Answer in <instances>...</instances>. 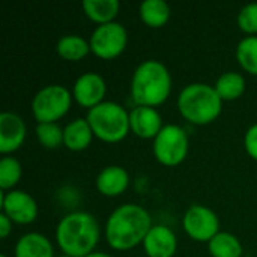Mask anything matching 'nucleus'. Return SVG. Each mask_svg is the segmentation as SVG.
<instances>
[{
    "instance_id": "nucleus-29",
    "label": "nucleus",
    "mask_w": 257,
    "mask_h": 257,
    "mask_svg": "<svg viewBox=\"0 0 257 257\" xmlns=\"http://www.w3.org/2000/svg\"><path fill=\"white\" fill-rule=\"evenodd\" d=\"M86 257H111L110 254H107V253H102V251H93V253H90L89 256Z\"/></svg>"
},
{
    "instance_id": "nucleus-28",
    "label": "nucleus",
    "mask_w": 257,
    "mask_h": 257,
    "mask_svg": "<svg viewBox=\"0 0 257 257\" xmlns=\"http://www.w3.org/2000/svg\"><path fill=\"white\" fill-rule=\"evenodd\" d=\"M11 232H12V220L2 212L0 214V238H8Z\"/></svg>"
},
{
    "instance_id": "nucleus-23",
    "label": "nucleus",
    "mask_w": 257,
    "mask_h": 257,
    "mask_svg": "<svg viewBox=\"0 0 257 257\" xmlns=\"http://www.w3.org/2000/svg\"><path fill=\"white\" fill-rule=\"evenodd\" d=\"M238 63L250 74L257 75V36H245L236 47Z\"/></svg>"
},
{
    "instance_id": "nucleus-14",
    "label": "nucleus",
    "mask_w": 257,
    "mask_h": 257,
    "mask_svg": "<svg viewBox=\"0 0 257 257\" xmlns=\"http://www.w3.org/2000/svg\"><path fill=\"white\" fill-rule=\"evenodd\" d=\"M163 126L161 114L155 107L136 105L130 111V130L142 139H155Z\"/></svg>"
},
{
    "instance_id": "nucleus-8",
    "label": "nucleus",
    "mask_w": 257,
    "mask_h": 257,
    "mask_svg": "<svg viewBox=\"0 0 257 257\" xmlns=\"http://www.w3.org/2000/svg\"><path fill=\"white\" fill-rule=\"evenodd\" d=\"M126 42H128V32L117 21L96 26V29L92 32L89 39L90 51L101 59L117 57L125 50Z\"/></svg>"
},
{
    "instance_id": "nucleus-25",
    "label": "nucleus",
    "mask_w": 257,
    "mask_h": 257,
    "mask_svg": "<svg viewBox=\"0 0 257 257\" xmlns=\"http://www.w3.org/2000/svg\"><path fill=\"white\" fill-rule=\"evenodd\" d=\"M36 136L39 143L47 149H56L63 145V128H60L56 122L38 123Z\"/></svg>"
},
{
    "instance_id": "nucleus-13",
    "label": "nucleus",
    "mask_w": 257,
    "mask_h": 257,
    "mask_svg": "<svg viewBox=\"0 0 257 257\" xmlns=\"http://www.w3.org/2000/svg\"><path fill=\"white\" fill-rule=\"evenodd\" d=\"M148 257H173L178 248L175 232L164 224H154L143 241Z\"/></svg>"
},
{
    "instance_id": "nucleus-30",
    "label": "nucleus",
    "mask_w": 257,
    "mask_h": 257,
    "mask_svg": "<svg viewBox=\"0 0 257 257\" xmlns=\"http://www.w3.org/2000/svg\"><path fill=\"white\" fill-rule=\"evenodd\" d=\"M57 257H71V256H66V254H60V256H57Z\"/></svg>"
},
{
    "instance_id": "nucleus-1",
    "label": "nucleus",
    "mask_w": 257,
    "mask_h": 257,
    "mask_svg": "<svg viewBox=\"0 0 257 257\" xmlns=\"http://www.w3.org/2000/svg\"><path fill=\"white\" fill-rule=\"evenodd\" d=\"M152 226L151 214L143 206L125 203L110 214L105 223V239L114 250H130L143 244Z\"/></svg>"
},
{
    "instance_id": "nucleus-5",
    "label": "nucleus",
    "mask_w": 257,
    "mask_h": 257,
    "mask_svg": "<svg viewBox=\"0 0 257 257\" xmlns=\"http://www.w3.org/2000/svg\"><path fill=\"white\" fill-rule=\"evenodd\" d=\"M93 136L107 143H116L126 137L130 130V113L114 101H102L87 111L86 116Z\"/></svg>"
},
{
    "instance_id": "nucleus-15",
    "label": "nucleus",
    "mask_w": 257,
    "mask_h": 257,
    "mask_svg": "<svg viewBox=\"0 0 257 257\" xmlns=\"http://www.w3.org/2000/svg\"><path fill=\"white\" fill-rule=\"evenodd\" d=\"M130 184L128 172L120 166H107L96 176V188L107 197L122 194Z\"/></svg>"
},
{
    "instance_id": "nucleus-27",
    "label": "nucleus",
    "mask_w": 257,
    "mask_h": 257,
    "mask_svg": "<svg viewBox=\"0 0 257 257\" xmlns=\"http://www.w3.org/2000/svg\"><path fill=\"white\" fill-rule=\"evenodd\" d=\"M244 145H245V151L247 154L257 161V123L251 125L244 137Z\"/></svg>"
},
{
    "instance_id": "nucleus-3",
    "label": "nucleus",
    "mask_w": 257,
    "mask_h": 257,
    "mask_svg": "<svg viewBox=\"0 0 257 257\" xmlns=\"http://www.w3.org/2000/svg\"><path fill=\"white\" fill-rule=\"evenodd\" d=\"M172 92V75L164 63L155 59L142 62L131 78V96L137 105L157 107Z\"/></svg>"
},
{
    "instance_id": "nucleus-11",
    "label": "nucleus",
    "mask_w": 257,
    "mask_h": 257,
    "mask_svg": "<svg viewBox=\"0 0 257 257\" xmlns=\"http://www.w3.org/2000/svg\"><path fill=\"white\" fill-rule=\"evenodd\" d=\"M105 92H107V84L104 78L96 72L81 74L72 86L74 99L81 107H86L89 110L104 101Z\"/></svg>"
},
{
    "instance_id": "nucleus-10",
    "label": "nucleus",
    "mask_w": 257,
    "mask_h": 257,
    "mask_svg": "<svg viewBox=\"0 0 257 257\" xmlns=\"http://www.w3.org/2000/svg\"><path fill=\"white\" fill-rule=\"evenodd\" d=\"M0 208L5 215H8L12 223L29 224L38 217V203L26 191L12 190L9 193H0Z\"/></svg>"
},
{
    "instance_id": "nucleus-18",
    "label": "nucleus",
    "mask_w": 257,
    "mask_h": 257,
    "mask_svg": "<svg viewBox=\"0 0 257 257\" xmlns=\"http://www.w3.org/2000/svg\"><path fill=\"white\" fill-rule=\"evenodd\" d=\"M86 15L99 24L114 21V17L119 12L120 3L117 0H84L81 3Z\"/></svg>"
},
{
    "instance_id": "nucleus-19",
    "label": "nucleus",
    "mask_w": 257,
    "mask_h": 257,
    "mask_svg": "<svg viewBox=\"0 0 257 257\" xmlns=\"http://www.w3.org/2000/svg\"><path fill=\"white\" fill-rule=\"evenodd\" d=\"M139 14L149 27H163L170 18V6L166 0H145L140 3Z\"/></svg>"
},
{
    "instance_id": "nucleus-31",
    "label": "nucleus",
    "mask_w": 257,
    "mask_h": 257,
    "mask_svg": "<svg viewBox=\"0 0 257 257\" xmlns=\"http://www.w3.org/2000/svg\"><path fill=\"white\" fill-rule=\"evenodd\" d=\"M0 257H8V256H6V254H2V256H0Z\"/></svg>"
},
{
    "instance_id": "nucleus-21",
    "label": "nucleus",
    "mask_w": 257,
    "mask_h": 257,
    "mask_svg": "<svg viewBox=\"0 0 257 257\" xmlns=\"http://www.w3.org/2000/svg\"><path fill=\"white\" fill-rule=\"evenodd\" d=\"M214 87L223 101H233V99H238L244 93L245 78L239 72H235V71L223 72L217 78Z\"/></svg>"
},
{
    "instance_id": "nucleus-6",
    "label": "nucleus",
    "mask_w": 257,
    "mask_h": 257,
    "mask_svg": "<svg viewBox=\"0 0 257 257\" xmlns=\"http://www.w3.org/2000/svg\"><path fill=\"white\" fill-rule=\"evenodd\" d=\"M72 102L71 92L62 84H48L42 87L32 99V113L38 123L57 122L63 117Z\"/></svg>"
},
{
    "instance_id": "nucleus-4",
    "label": "nucleus",
    "mask_w": 257,
    "mask_h": 257,
    "mask_svg": "<svg viewBox=\"0 0 257 257\" xmlns=\"http://www.w3.org/2000/svg\"><path fill=\"white\" fill-rule=\"evenodd\" d=\"M223 108V99L214 86L205 83L187 84L178 96L179 113L191 123L205 125L215 120Z\"/></svg>"
},
{
    "instance_id": "nucleus-24",
    "label": "nucleus",
    "mask_w": 257,
    "mask_h": 257,
    "mask_svg": "<svg viewBox=\"0 0 257 257\" xmlns=\"http://www.w3.org/2000/svg\"><path fill=\"white\" fill-rule=\"evenodd\" d=\"M21 164L14 157H3L0 160V188L2 191L15 187L21 178Z\"/></svg>"
},
{
    "instance_id": "nucleus-17",
    "label": "nucleus",
    "mask_w": 257,
    "mask_h": 257,
    "mask_svg": "<svg viewBox=\"0 0 257 257\" xmlns=\"http://www.w3.org/2000/svg\"><path fill=\"white\" fill-rule=\"evenodd\" d=\"M93 139V131L87 119L77 117L71 120L63 128V145L69 151H83L86 149Z\"/></svg>"
},
{
    "instance_id": "nucleus-16",
    "label": "nucleus",
    "mask_w": 257,
    "mask_h": 257,
    "mask_svg": "<svg viewBox=\"0 0 257 257\" xmlns=\"http://www.w3.org/2000/svg\"><path fill=\"white\" fill-rule=\"evenodd\" d=\"M15 257H54V250L47 236L30 232L17 241Z\"/></svg>"
},
{
    "instance_id": "nucleus-20",
    "label": "nucleus",
    "mask_w": 257,
    "mask_h": 257,
    "mask_svg": "<svg viewBox=\"0 0 257 257\" xmlns=\"http://www.w3.org/2000/svg\"><path fill=\"white\" fill-rule=\"evenodd\" d=\"M56 51L65 60H81L90 51V44L80 35H65L56 44Z\"/></svg>"
},
{
    "instance_id": "nucleus-9",
    "label": "nucleus",
    "mask_w": 257,
    "mask_h": 257,
    "mask_svg": "<svg viewBox=\"0 0 257 257\" xmlns=\"http://www.w3.org/2000/svg\"><path fill=\"white\" fill-rule=\"evenodd\" d=\"M182 226L187 235L199 242H209L220 232V220L217 214L203 205L190 206L184 214Z\"/></svg>"
},
{
    "instance_id": "nucleus-26",
    "label": "nucleus",
    "mask_w": 257,
    "mask_h": 257,
    "mask_svg": "<svg viewBox=\"0 0 257 257\" xmlns=\"http://www.w3.org/2000/svg\"><path fill=\"white\" fill-rule=\"evenodd\" d=\"M238 26L245 33H257V2L245 5L238 14Z\"/></svg>"
},
{
    "instance_id": "nucleus-12",
    "label": "nucleus",
    "mask_w": 257,
    "mask_h": 257,
    "mask_svg": "<svg viewBox=\"0 0 257 257\" xmlns=\"http://www.w3.org/2000/svg\"><path fill=\"white\" fill-rule=\"evenodd\" d=\"M26 123L12 111L0 113V152L11 154L21 148L26 140Z\"/></svg>"
},
{
    "instance_id": "nucleus-22",
    "label": "nucleus",
    "mask_w": 257,
    "mask_h": 257,
    "mask_svg": "<svg viewBox=\"0 0 257 257\" xmlns=\"http://www.w3.org/2000/svg\"><path fill=\"white\" fill-rule=\"evenodd\" d=\"M208 250L212 257H241L244 251L241 241L229 232H218L208 242Z\"/></svg>"
},
{
    "instance_id": "nucleus-2",
    "label": "nucleus",
    "mask_w": 257,
    "mask_h": 257,
    "mask_svg": "<svg viewBox=\"0 0 257 257\" xmlns=\"http://www.w3.org/2000/svg\"><path fill=\"white\" fill-rule=\"evenodd\" d=\"M99 239V224L86 211L66 214L56 227V242L63 254L86 257L93 253Z\"/></svg>"
},
{
    "instance_id": "nucleus-7",
    "label": "nucleus",
    "mask_w": 257,
    "mask_h": 257,
    "mask_svg": "<svg viewBox=\"0 0 257 257\" xmlns=\"http://www.w3.org/2000/svg\"><path fill=\"white\" fill-rule=\"evenodd\" d=\"M154 155L164 166H178L188 154V136L179 125L169 123L154 139Z\"/></svg>"
}]
</instances>
